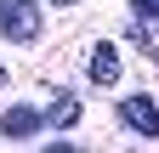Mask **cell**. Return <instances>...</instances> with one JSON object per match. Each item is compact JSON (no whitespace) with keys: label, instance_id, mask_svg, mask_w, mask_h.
<instances>
[{"label":"cell","instance_id":"obj_6","mask_svg":"<svg viewBox=\"0 0 159 153\" xmlns=\"http://www.w3.org/2000/svg\"><path fill=\"white\" fill-rule=\"evenodd\" d=\"M131 17H136V23H159V0H131Z\"/></svg>","mask_w":159,"mask_h":153},{"label":"cell","instance_id":"obj_2","mask_svg":"<svg viewBox=\"0 0 159 153\" xmlns=\"http://www.w3.org/2000/svg\"><path fill=\"white\" fill-rule=\"evenodd\" d=\"M119 125L136 130V136H148V142H159V102L148 97V91L142 97H125L119 102Z\"/></svg>","mask_w":159,"mask_h":153},{"label":"cell","instance_id":"obj_5","mask_svg":"<svg viewBox=\"0 0 159 153\" xmlns=\"http://www.w3.org/2000/svg\"><path fill=\"white\" fill-rule=\"evenodd\" d=\"M51 130H68V125H80V97L74 91H57V97L46 102V113H40Z\"/></svg>","mask_w":159,"mask_h":153},{"label":"cell","instance_id":"obj_3","mask_svg":"<svg viewBox=\"0 0 159 153\" xmlns=\"http://www.w3.org/2000/svg\"><path fill=\"white\" fill-rule=\"evenodd\" d=\"M119 74H125V68H119V46H114V40H102V46L85 51V80H91L97 91H114Z\"/></svg>","mask_w":159,"mask_h":153},{"label":"cell","instance_id":"obj_1","mask_svg":"<svg viewBox=\"0 0 159 153\" xmlns=\"http://www.w3.org/2000/svg\"><path fill=\"white\" fill-rule=\"evenodd\" d=\"M0 40H11V46L40 40V6L34 0H0Z\"/></svg>","mask_w":159,"mask_h":153},{"label":"cell","instance_id":"obj_7","mask_svg":"<svg viewBox=\"0 0 159 153\" xmlns=\"http://www.w3.org/2000/svg\"><path fill=\"white\" fill-rule=\"evenodd\" d=\"M46 6H74V0H46Z\"/></svg>","mask_w":159,"mask_h":153},{"label":"cell","instance_id":"obj_4","mask_svg":"<svg viewBox=\"0 0 159 153\" xmlns=\"http://www.w3.org/2000/svg\"><path fill=\"white\" fill-rule=\"evenodd\" d=\"M40 125L46 119H40V108H29V102H11L6 113H0V136H11V142H29Z\"/></svg>","mask_w":159,"mask_h":153},{"label":"cell","instance_id":"obj_8","mask_svg":"<svg viewBox=\"0 0 159 153\" xmlns=\"http://www.w3.org/2000/svg\"><path fill=\"white\" fill-rule=\"evenodd\" d=\"M0 80H6V68H0Z\"/></svg>","mask_w":159,"mask_h":153}]
</instances>
